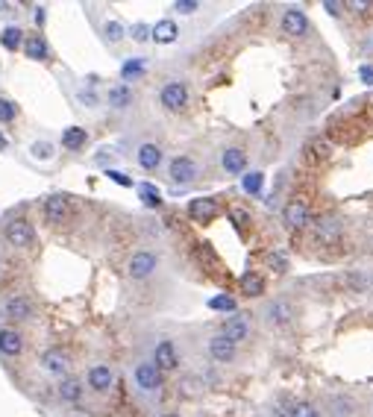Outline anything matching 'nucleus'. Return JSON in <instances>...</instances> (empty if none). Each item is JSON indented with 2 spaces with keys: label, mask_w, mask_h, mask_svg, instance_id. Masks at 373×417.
Segmentation results:
<instances>
[{
  "label": "nucleus",
  "mask_w": 373,
  "mask_h": 417,
  "mask_svg": "<svg viewBox=\"0 0 373 417\" xmlns=\"http://www.w3.org/2000/svg\"><path fill=\"white\" fill-rule=\"evenodd\" d=\"M189 85H185L182 80H168L162 85V92H159V103L168 109V112H180V109L189 106Z\"/></svg>",
  "instance_id": "obj_1"
},
{
  "label": "nucleus",
  "mask_w": 373,
  "mask_h": 417,
  "mask_svg": "<svg viewBox=\"0 0 373 417\" xmlns=\"http://www.w3.org/2000/svg\"><path fill=\"white\" fill-rule=\"evenodd\" d=\"M250 332H253V321H250V314H244V312H235L233 317H226L224 326H221V335L235 347L241 341H247Z\"/></svg>",
  "instance_id": "obj_2"
},
{
  "label": "nucleus",
  "mask_w": 373,
  "mask_h": 417,
  "mask_svg": "<svg viewBox=\"0 0 373 417\" xmlns=\"http://www.w3.org/2000/svg\"><path fill=\"white\" fill-rule=\"evenodd\" d=\"M312 221V212H309V203L303 197H291L288 203L282 206V224L288 229H306Z\"/></svg>",
  "instance_id": "obj_3"
},
{
  "label": "nucleus",
  "mask_w": 373,
  "mask_h": 417,
  "mask_svg": "<svg viewBox=\"0 0 373 417\" xmlns=\"http://www.w3.org/2000/svg\"><path fill=\"white\" fill-rule=\"evenodd\" d=\"M168 177L173 185H189L200 177V168H197V162L191 156H177L168 164Z\"/></svg>",
  "instance_id": "obj_4"
},
{
  "label": "nucleus",
  "mask_w": 373,
  "mask_h": 417,
  "mask_svg": "<svg viewBox=\"0 0 373 417\" xmlns=\"http://www.w3.org/2000/svg\"><path fill=\"white\" fill-rule=\"evenodd\" d=\"M6 241L18 250H27L32 247V241H36V233H32V224L24 221V217H12V221L6 224Z\"/></svg>",
  "instance_id": "obj_5"
},
{
  "label": "nucleus",
  "mask_w": 373,
  "mask_h": 417,
  "mask_svg": "<svg viewBox=\"0 0 373 417\" xmlns=\"http://www.w3.org/2000/svg\"><path fill=\"white\" fill-rule=\"evenodd\" d=\"M41 212H45L47 224H65L71 217V200L65 194H50L45 203H41Z\"/></svg>",
  "instance_id": "obj_6"
},
{
  "label": "nucleus",
  "mask_w": 373,
  "mask_h": 417,
  "mask_svg": "<svg viewBox=\"0 0 373 417\" xmlns=\"http://www.w3.org/2000/svg\"><path fill=\"white\" fill-rule=\"evenodd\" d=\"M262 314H265L268 326L282 329V326H288L294 321V306L288 300H273V303L265 306V312H262Z\"/></svg>",
  "instance_id": "obj_7"
},
{
  "label": "nucleus",
  "mask_w": 373,
  "mask_h": 417,
  "mask_svg": "<svg viewBox=\"0 0 373 417\" xmlns=\"http://www.w3.org/2000/svg\"><path fill=\"white\" fill-rule=\"evenodd\" d=\"M156 268H159V256L147 253V250L136 253L133 259H129V265H127V270H129V277H133V279H147V277L156 273Z\"/></svg>",
  "instance_id": "obj_8"
},
{
  "label": "nucleus",
  "mask_w": 373,
  "mask_h": 417,
  "mask_svg": "<svg viewBox=\"0 0 373 417\" xmlns=\"http://www.w3.org/2000/svg\"><path fill=\"white\" fill-rule=\"evenodd\" d=\"M133 376H136V385H138L141 391H147V394H153V391L162 388V370L153 365V361H141Z\"/></svg>",
  "instance_id": "obj_9"
},
{
  "label": "nucleus",
  "mask_w": 373,
  "mask_h": 417,
  "mask_svg": "<svg viewBox=\"0 0 373 417\" xmlns=\"http://www.w3.org/2000/svg\"><path fill=\"white\" fill-rule=\"evenodd\" d=\"M279 27H282L285 36H294V39H297V36H306V30H309V18H306L303 9L291 6V9H285V12H282Z\"/></svg>",
  "instance_id": "obj_10"
},
{
  "label": "nucleus",
  "mask_w": 373,
  "mask_h": 417,
  "mask_svg": "<svg viewBox=\"0 0 373 417\" xmlns=\"http://www.w3.org/2000/svg\"><path fill=\"white\" fill-rule=\"evenodd\" d=\"M3 314L9 321H30L32 317V303L27 294H9L3 300Z\"/></svg>",
  "instance_id": "obj_11"
},
{
  "label": "nucleus",
  "mask_w": 373,
  "mask_h": 417,
  "mask_svg": "<svg viewBox=\"0 0 373 417\" xmlns=\"http://www.w3.org/2000/svg\"><path fill=\"white\" fill-rule=\"evenodd\" d=\"M338 238H341V221L332 217V215L317 217V224H315V241L317 244H335Z\"/></svg>",
  "instance_id": "obj_12"
},
{
  "label": "nucleus",
  "mask_w": 373,
  "mask_h": 417,
  "mask_svg": "<svg viewBox=\"0 0 373 417\" xmlns=\"http://www.w3.org/2000/svg\"><path fill=\"white\" fill-rule=\"evenodd\" d=\"M41 367H45L47 373H53V376H65L68 367H71V359H68L65 350L53 347V350H45V353H41Z\"/></svg>",
  "instance_id": "obj_13"
},
{
  "label": "nucleus",
  "mask_w": 373,
  "mask_h": 417,
  "mask_svg": "<svg viewBox=\"0 0 373 417\" xmlns=\"http://www.w3.org/2000/svg\"><path fill=\"white\" fill-rule=\"evenodd\" d=\"M153 365L159 370H177L180 367V353L173 341H159L156 350H153Z\"/></svg>",
  "instance_id": "obj_14"
},
{
  "label": "nucleus",
  "mask_w": 373,
  "mask_h": 417,
  "mask_svg": "<svg viewBox=\"0 0 373 417\" xmlns=\"http://www.w3.org/2000/svg\"><path fill=\"white\" fill-rule=\"evenodd\" d=\"M189 217L197 224H209L217 217V203L212 197H200V200H191L189 203Z\"/></svg>",
  "instance_id": "obj_15"
},
{
  "label": "nucleus",
  "mask_w": 373,
  "mask_h": 417,
  "mask_svg": "<svg viewBox=\"0 0 373 417\" xmlns=\"http://www.w3.org/2000/svg\"><path fill=\"white\" fill-rule=\"evenodd\" d=\"M85 379H89V388H92V391H100V394H103V391L112 388L115 373H112V367H109V365H94Z\"/></svg>",
  "instance_id": "obj_16"
},
{
  "label": "nucleus",
  "mask_w": 373,
  "mask_h": 417,
  "mask_svg": "<svg viewBox=\"0 0 373 417\" xmlns=\"http://www.w3.org/2000/svg\"><path fill=\"white\" fill-rule=\"evenodd\" d=\"M209 356L217 361V365H229V361L235 359V344H229L226 338L217 332L212 341H209Z\"/></svg>",
  "instance_id": "obj_17"
},
{
  "label": "nucleus",
  "mask_w": 373,
  "mask_h": 417,
  "mask_svg": "<svg viewBox=\"0 0 373 417\" xmlns=\"http://www.w3.org/2000/svg\"><path fill=\"white\" fill-rule=\"evenodd\" d=\"M221 164L226 173H244L247 171V153L241 147H226L221 153Z\"/></svg>",
  "instance_id": "obj_18"
},
{
  "label": "nucleus",
  "mask_w": 373,
  "mask_h": 417,
  "mask_svg": "<svg viewBox=\"0 0 373 417\" xmlns=\"http://www.w3.org/2000/svg\"><path fill=\"white\" fill-rule=\"evenodd\" d=\"M150 39L156 41V45H173V41L180 39V27L173 24L171 18H164L156 27H150Z\"/></svg>",
  "instance_id": "obj_19"
},
{
  "label": "nucleus",
  "mask_w": 373,
  "mask_h": 417,
  "mask_svg": "<svg viewBox=\"0 0 373 417\" xmlns=\"http://www.w3.org/2000/svg\"><path fill=\"white\" fill-rule=\"evenodd\" d=\"M0 353L3 356H21L24 353V338L15 329H0Z\"/></svg>",
  "instance_id": "obj_20"
},
{
  "label": "nucleus",
  "mask_w": 373,
  "mask_h": 417,
  "mask_svg": "<svg viewBox=\"0 0 373 417\" xmlns=\"http://www.w3.org/2000/svg\"><path fill=\"white\" fill-rule=\"evenodd\" d=\"M136 159H138V164L145 171H156L159 164H162V147L159 145H141Z\"/></svg>",
  "instance_id": "obj_21"
},
{
  "label": "nucleus",
  "mask_w": 373,
  "mask_h": 417,
  "mask_svg": "<svg viewBox=\"0 0 373 417\" xmlns=\"http://www.w3.org/2000/svg\"><path fill=\"white\" fill-rule=\"evenodd\" d=\"M24 53H27V59H47L50 47H47L45 36H27L24 39Z\"/></svg>",
  "instance_id": "obj_22"
},
{
  "label": "nucleus",
  "mask_w": 373,
  "mask_h": 417,
  "mask_svg": "<svg viewBox=\"0 0 373 417\" xmlns=\"http://www.w3.org/2000/svg\"><path fill=\"white\" fill-rule=\"evenodd\" d=\"M241 294H247V297H262V294H265V279H262L256 270L244 273V277H241Z\"/></svg>",
  "instance_id": "obj_23"
},
{
  "label": "nucleus",
  "mask_w": 373,
  "mask_h": 417,
  "mask_svg": "<svg viewBox=\"0 0 373 417\" xmlns=\"http://www.w3.org/2000/svg\"><path fill=\"white\" fill-rule=\"evenodd\" d=\"M59 397L65 400V403H76L83 397V382L76 379V376H65L62 382H59Z\"/></svg>",
  "instance_id": "obj_24"
},
{
  "label": "nucleus",
  "mask_w": 373,
  "mask_h": 417,
  "mask_svg": "<svg viewBox=\"0 0 373 417\" xmlns=\"http://www.w3.org/2000/svg\"><path fill=\"white\" fill-rule=\"evenodd\" d=\"M85 141H89V133H85L83 127H68V129L62 133V147H68V150L85 147Z\"/></svg>",
  "instance_id": "obj_25"
},
{
  "label": "nucleus",
  "mask_w": 373,
  "mask_h": 417,
  "mask_svg": "<svg viewBox=\"0 0 373 417\" xmlns=\"http://www.w3.org/2000/svg\"><path fill=\"white\" fill-rule=\"evenodd\" d=\"M306 159H309V162H323V159H329V141L312 138L309 145H306Z\"/></svg>",
  "instance_id": "obj_26"
},
{
  "label": "nucleus",
  "mask_w": 373,
  "mask_h": 417,
  "mask_svg": "<svg viewBox=\"0 0 373 417\" xmlns=\"http://www.w3.org/2000/svg\"><path fill=\"white\" fill-rule=\"evenodd\" d=\"M133 103V92L127 89V85H115V89H109V106L112 109H127Z\"/></svg>",
  "instance_id": "obj_27"
},
{
  "label": "nucleus",
  "mask_w": 373,
  "mask_h": 417,
  "mask_svg": "<svg viewBox=\"0 0 373 417\" xmlns=\"http://www.w3.org/2000/svg\"><path fill=\"white\" fill-rule=\"evenodd\" d=\"M0 45H3L6 50L24 47V30H21V27H6L3 36H0Z\"/></svg>",
  "instance_id": "obj_28"
},
{
  "label": "nucleus",
  "mask_w": 373,
  "mask_h": 417,
  "mask_svg": "<svg viewBox=\"0 0 373 417\" xmlns=\"http://www.w3.org/2000/svg\"><path fill=\"white\" fill-rule=\"evenodd\" d=\"M288 417H321V411H317V405L309 400H294L288 405Z\"/></svg>",
  "instance_id": "obj_29"
},
{
  "label": "nucleus",
  "mask_w": 373,
  "mask_h": 417,
  "mask_svg": "<svg viewBox=\"0 0 373 417\" xmlns=\"http://www.w3.org/2000/svg\"><path fill=\"white\" fill-rule=\"evenodd\" d=\"M329 409H332V417H353L356 414L353 400H347V397H332L329 400Z\"/></svg>",
  "instance_id": "obj_30"
},
{
  "label": "nucleus",
  "mask_w": 373,
  "mask_h": 417,
  "mask_svg": "<svg viewBox=\"0 0 373 417\" xmlns=\"http://www.w3.org/2000/svg\"><path fill=\"white\" fill-rule=\"evenodd\" d=\"M53 153H56V147H53L50 141H32V147H30V156L36 162H50Z\"/></svg>",
  "instance_id": "obj_31"
},
{
  "label": "nucleus",
  "mask_w": 373,
  "mask_h": 417,
  "mask_svg": "<svg viewBox=\"0 0 373 417\" xmlns=\"http://www.w3.org/2000/svg\"><path fill=\"white\" fill-rule=\"evenodd\" d=\"M241 185H244V191H247V194H259V191H262V185H265V173H262V171H250V173H244V180H241Z\"/></svg>",
  "instance_id": "obj_32"
},
{
  "label": "nucleus",
  "mask_w": 373,
  "mask_h": 417,
  "mask_svg": "<svg viewBox=\"0 0 373 417\" xmlns=\"http://www.w3.org/2000/svg\"><path fill=\"white\" fill-rule=\"evenodd\" d=\"M103 32H106V41H112V45H118V41L127 36V30H124V24H120V21H106Z\"/></svg>",
  "instance_id": "obj_33"
},
{
  "label": "nucleus",
  "mask_w": 373,
  "mask_h": 417,
  "mask_svg": "<svg viewBox=\"0 0 373 417\" xmlns=\"http://www.w3.org/2000/svg\"><path fill=\"white\" fill-rule=\"evenodd\" d=\"M141 74H145V59H129V62H124V68H120L124 80H136Z\"/></svg>",
  "instance_id": "obj_34"
},
{
  "label": "nucleus",
  "mask_w": 373,
  "mask_h": 417,
  "mask_svg": "<svg viewBox=\"0 0 373 417\" xmlns=\"http://www.w3.org/2000/svg\"><path fill=\"white\" fill-rule=\"evenodd\" d=\"M141 203L150 206V208H159L162 206V194L153 189V185H141Z\"/></svg>",
  "instance_id": "obj_35"
},
{
  "label": "nucleus",
  "mask_w": 373,
  "mask_h": 417,
  "mask_svg": "<svg viewBox=\"0 0 373 417\" xmlns=\"http://www.w3.org/2000/svg\"><path fill=\"white\" fill-rule=\"evenodd\" d=\"M180 388H182V394H185V397H197V394H203V382L200 379H197V376H185L182 382H180Z\"/></svg>",
  "instance_id": "obj_36"
},
{
  "label": "nucleus",
  "mask_w": 373,
  "mask_h": 417,
  "mask_svg": "<svg viewBox=\"0 0 373 417\" xmlns=\"http://www.w3.org/2000/svg\"><path fill=\"white\" fill-rule=\"evenodd\" d=\"M209 309H215V312H235V300L226 297V294H221V297L209 300Z\"/></svg>",
  "instance_id": "obj_37"
},
{
  "label": "nucleus",
  "mask_w": 373,
  "mask_h": 417,
  "mask_svg": "<svg viewBox=\"0 0 373 417\" xmlns=\"http://www.w3.org/2000/svg\"><path fill=\"white\" fill-rule=\"evenodd\" d=\"M15 115H18L15 103H12V100H3V97H0V120H3V124H12Z\"/></svg>",
  "instance_id": "obj_38"
},
{
  "label": "nucleus",
  "mask_w": 373,
  "mask_h": 417,
  "mask_svg": "<svg viewBox=\"0 0 373 417\" xmlns=\"http://www.w3.org/2000/svg\"><path fill=\"white\" fill-rule=\"evenodd\" d=\"M344 6L350 9V12H356V15H365V12H370V9H373L370 0H347Z\"/></svg>",
  "instance_id": "obj_39"
},
{
  "label": "nucleus",
  "mask_w": 373,
  "mask_h": 417,
  "mask_svg": "<svg viewBox=\"0 0 373 417\" xmlns=\"http://www.w3.org/2000/svg\"><path fill=\"white\" fill-rule=\"evenodd\" d=\"M129 36H133V41H138V45H145V41H150V27L147 24H136L133 30H129Z\"/></svg>",
  "instance_id": "obj_40"
},
{
  "label": "nucleus",
  "mask_w": 373,
  "mask_h": 417,
  "mask_svg": "<svg viewBox=\"0 0 373 417\" xmlns=\"http://www.w3.org/2000/svg\"><path fill=\"white\" fill-rule=\"evenodd\" d=\"M268 265L277 270V273H285V270H288V259H285L282 253H270V256H268Z\"/></svg>",
  "instance_id": "obj_41"
},
{
  "label": "nucleus",
  "mask_w": 373,
  "mask_h": 417,
  "mask_svg": "<svg viewBox=\"0 0 373 417\" xmlns=\"http://www.w3.org/2000/svg\"><path fill=\"white\" fill-rule=\"evenodd\" d=\"M173 9H177V12H182V15H194L197 9H200V3H197V0H177V3H173Z\"/></svg>",
  "instance_id": "obj_42"
},
{
  "label": "nucleus",
  "mask_w": 373,
  "mask_h": 417,
  "mask_svg": "<svg viewBox=\"0 0 373 417\" xmlns=\"http://www.w3.org/2000/svg\"><path fill=\"white\" fill-rule=\"evenodd\" d=\"M229 217H233L238 226H247V224H250V215L244 212V208H233V212H229Z\"/></svg>",
  "instance_id": "obj_43"
},
{
  "label": "nucleus",
  "mask_w": 373,
  "mask_h": 417,
  "mask_svg": "<svg viewBox=\"0 0 373 417\" xmlns=\"http://www.w3.org/2000/svg\"><path fill=\"white\" fill-rule=\"evenodd\" d=\"M106 177H109V180H112V182H118V185H133V180H129V177H127V173H120V171H109V173H106Z\"/></svg>",
  "instance_id": "obj_44"
},
{
  "label": "nucleus",
  "mask_w": 373,
  "mask_h": 417,
  "mask_svg": "<svg viewBox=\"0 0 373 417\" xmlns=\"http://www.w3.org/2000/svg\"><path fill=\"white\" fill-rule=\"evenodd\" d=\"M323 9H329V12H332V15H338V9H344V3H332V0H326Z\"/></svg>",
  "instance_id": "obj_45"
},
{
  "label": "nucleus",
  "mask_w": 373,
  "mask_h": 417,
  "mask_svg": "<svg viewBox=\"0 0 373 417\" xmlns=\"http://www.w3.org/2000/svg\"><path fill=\"white\" fill-rule=\"evenodd\" d=\"M361 80H370L373 83V68H367V65H365V68H361Z\"/></svg>",
  "instance_id": "obj_46"
},
{
  "label": "nucleus",
  "mask_w": 373,
  "mask_h": 417,
  "mask_svg": "<svg viewBox=\"0 0 373 417\" xmlns=\"http://www.w3.org/2000/svg\"><path fill=\"white\" fill-rule=\"evenodd\" d=\"M36 24H45V9H36Z\"/></svg>",
  "instance_id": "obj_47"
},
{
  "label": "nucleus",
  "mask_w": 373,
  "mask_h": 417,
  "mask_svg": "<svg viewBox=\"0 0 373 417\" xmlns=\"http://www.w3.org/2000/svg\"><path fill=\"white\" fill-rule=\"evenodd\" d=\"M162 417H180V414H162Z\"/></svg>",
  "instance_id": "obj_48"
}]
</instances>
